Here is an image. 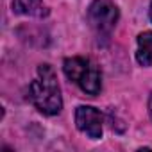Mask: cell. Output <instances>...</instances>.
Masks as SVG:
<instances>
[{
    "instance_id": "8",
    "label": "cell",
    "mask_w": 152,
    "mask_h": 152,
    "mask_svg": "<svg viewBox=\"0 0 152 152\" xmlns=\"http://www.w3.org/2000/svg\"><path fill=\"white\" fill-rule=\"evenodd\" d=\"M150 18H152V4H150Z\"/></svg>"
},
{
    "instance_id": "4",
    "label": "cell",
    "mask_w": 152,
    "mask_h": 152,
    "mask_svg": "<svg viewBox=\"0 0 152 152\" xmlns=\"http://www.w3.org/2000/svg\"><path fill=\"white\" fill-rule=\"evenodd\" d=\"M75 125L91 140L102 138V115L93 106H79L75 109Z\"/></svg>"
},
{
    "instance_id": "2",
    "label": "cell",
    "mask_w": 152,
    "mask_h": 152,
    "mask_svg": "<svg viewBox=\"0 0 152 152\" xmlns=\"http://www.w3.org/2000/svg\"><path fill=\"white\" fill-rule=\"evenodd\" d=\"M63 72L64 75L75 83L84 93L95 97L100 93L102 90V73L99 70V66L88 59V57H81V56H73V57H66L63 63Z\"/></svg>"
},
{
    "instance_id": "7",
    "label": "cell",
    "mask_w": 152,
    "mask_h": 152,
    "mask_svg": "<svg viewBox=\"0 0 152 152\" xmlns=\"http://www.w3.org/2000/svg\"><path fill=\"white\" fill-rule=\"evenodd\" d=\"M148 113H150V118H152V95L148 99Z\"/></svg>"
},
{
    "instance_id": "6",
    "label": "cell",
    "mask_w": 152,
    "mask_h": 152,
    "mask_svg": "<svg viewBox=\"0 0 152 152\" xmlns=\"http://www.w3.org/2000/svg\"><path fill=\"white\" fill-rule=\"evenodd\" d=\"M136 61L141 66H152V31H145L136 39Z\"/></svg>"
},
{
    "instance_id": "3",
    "label": "cell",
    "mask_w": 152,
    "mask_h": 152,
    "mask_svg": "<svg viewBox=\"0 0 152 152\" xmlns=\"http://www.w3.org/2000/svg\"><path fill=\"white\" fill-rule=\"evenodd\" d=\"M120 11L113 0H93L88 7V23L99 39H107L115 31Z\"/></svg>"
},
{
    "instance_id": "1",
    "label": "cell",
    "mask_w": 152,
    "mask_h": 152,
    "mask_svg": "<svg viewBox=\"0 0 152 152\" xmlns=\"http://www.w3.org/2000/svg\"><path fill=\"white\" fill-rule=\"evenodd\" d=\"M29 99L34 107L47 116H54L63 109L61 88L50 64L38 66V77L29 86Z\"/></svg>"
},
{
    "instance_id": "5",
    "label": "cell",
    "mask_w": 152,
    "mask_h": 152,
    "mask_svg": "<svg viewBox=\"0 0 152 152\" xmlns=\"http://www.w3.org/2000/svg\"><path fill=\"white\" fill-rule=\"evenodd\" d=\"M15 15L32 16V18H45L48 16V7L43 4V0H13L11 2Z\"/></svg>"
}]
</instances>
